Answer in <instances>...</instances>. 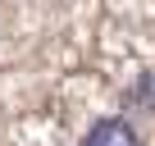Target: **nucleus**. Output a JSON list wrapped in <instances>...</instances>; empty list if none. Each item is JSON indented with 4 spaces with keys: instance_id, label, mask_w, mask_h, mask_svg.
I'll list each match as a JSON object with an SVG mask.
<instances>
[{
    "instance_id": "1",
    "label": "nucleus",
    "mask_w": 155,
    "mask_h": 146,
    "mask_svg": "<svg viewBox=\"0 0 155 146\" xmlns=\"http://www.w3.org/2000/svg\"><path fill=\"white\" fill-rule=\"evenodd\" d=\"M82 146H141V137H137V128H132L128 119L110 114V119H96V123L87 128Z\"/></svg>"
}]
</instances>
